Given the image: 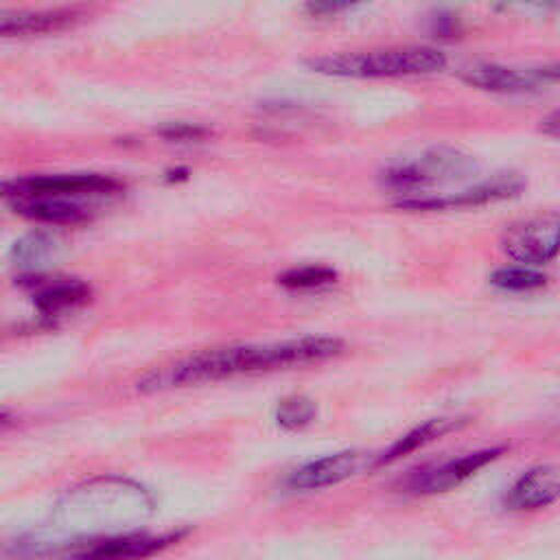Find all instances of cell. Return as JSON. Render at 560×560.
<instances>
[{
	"label": "cell",
	"mask_w": 560,
	"mask_h": 560,
	"mask_svg": "<svg viewBox=\"0 0 560 560\" xmlns=\"http://www.w3.org/2000/svg\"><path fill=\"white\" fill-rule=\"evenodd\" d=\"M341 350L343 343L335 337H302L269 346L212 348L147 372L142 378H138V389L162 392L171 387L230 378L236 374L306 365L337 357Z\"/></svg>",
	"instance_id": "1"
},
{
	"label": "cell",
	"mask_w": 560,
	"mask_h": 560,
	"mask_svg": "<svg viewBox=\"0 0 560 560\" xmlns=\"http://www.w3.org/2000/svg\"><path fill=\"white\" fill-rule=\"evenodd\" d=\"M444 63H446L444 52L429 46H400V48H383V50L339 52V55H326L308 61V66L319 74L354 77V79L427 74V72L442 70Z\"/></svg>",
	"instance_id": "2"
},
{
	"label": "cell",
	"mask_w": 560,
	"mask_h": 560,
	"mask_svg": "<svg viewBox=\"0 0 560 560\" xmlns=\"http://www.w3.org/2000/svg\"><path fill=\"white\" fill-rule=\"evenodd\" d=\"M472 171V160L453 149H438L420 160L402 162L385 171L383 182L398 190H416L429 184L448 182L455 177H464Z\"/></svg>",
	"instance_id": "3"
},
{
	"label": "cell",
	"mask_w": 560,
	"mask_h": 560,
	"mask_svg": "<svg viewBox=\"0 0 560 560\" xmlns=\"http://www.w3.org/2000/svg\"><path fill=\"white\" fill-rule=\"evenodd\" d=\"M560 221L556 212L525 219L510 225L501 236V249L516 262L540 265L558 254Z\"/></svg>",
	"instance_id": "4"
},
{
	"label": "cell",
	"mask_w": 560,
	"mask_h": 560,
	"mask_svg": "<svg viewBox=\"0 0 560 560\" xmlns=\"http://www.w3.org/2000/svg\"><path fill=\"white\" fill-rule=\"evenodd\" d=\"M120 184L107 175H37L22 177L0 184V192L15 199H33V197H52L63 199L66 195H94V192H112Z\"/></svg>",
	"instance_id": "5"
},
{
	"label": "cell",
	"mask_w": 560,
	"mask_h": 560,
	"mask_svg": "<svg viewBox=\"0 0 560 560\" xmlns=\"http://www.w3.org/2000/svg\"><path fill=\"white\" fill-rule=\"evenodd\" d=\"M503 453V446L497 448H483L468 455H462L457 459H448L435 468L416 472L407 481V490L413 494H438L457 488L466 479H470L477 470H481L486 464L494 462Z\"/></svg>",
	"instance_id": "6"
},
{
	"label": "cell",
	"mask_w": 560,
	"mask_h": 560,
	"mask_svg": "<svg viewBox=\"0 0 560 560\" xmlns=\"http://www.w3.org/2000/svg\"><path fill=\"white\" fill-rule=\"evenodd\" d=\"M462 79L490 92H523L558 79V68H508L499 63H472L462 70Z\"/></svg>",
	"instance_id": "7"
},
{
	"label": "cell",
	"mask_w": 560,
	"mask_h": 560,
	"mask_svg": "<svg viewBox=\"0 0 560 560\" xmlns=\"http://www.w3.org/2000/svg\"><path fill=\"white\" fill-rule=\"evenodd\" d=\"M175 540L177 534L149 536L140 532H127L90 540L72 553V560H142L162 551Z\"/></svg>",
	"instance_id": "8"
},
{
	"label": "cell",
	"mask_w": 560,
	"mask_h": 560,
	"mask_svg": "<svg viewBox=\"0 0 560 560\" xmlns=\"http://www.w3.org/2000/svg\"><path fill=\"white\" fill-rule=\"evenodd\" d=\"M359 468H361V453L341 451V453L324 455L319 459H313L300 466L298 470L291 472L287 483L291 490H300V492L322 490L352 477Z\"/></svg>",
	"instance_id": "9"
},
{
	"label": "cell",
	"mask_w": 560,
	"mask_h": 560,
	"mask_svg": "<svg viewBox=\"0 0 560 560\" xmlns=\"http://www.w3.org/2000/svg\"><path fill=\"white\" fill-rule=\"evenodd\" d=\"M558 468L542 464L523 472L510 488L505 503L512 510H540L558 499Z\"/></svg>",
	"instance_id": "10"
},
{
	"label": "cell",
	"mask_w": 560,
	"mask_h": 560,
	"mask_svg": "<svg viewBox=\"0 0 560 560\" xmlns=\"http://www.w3.org/2000/svg\"><path fill=\"white\" fill-rule=\"evenodd\" d=\"M81 20L74 9H48V11H18L0 13V35H37L52 33L72 26Z\"/></svg>",
	"instance_id": "11"
},
{
	"label": "cell",
	"mask_w": 560,
	"mask_h": 560,
	"mask_svg": "<svg viewBox=\"0 0 560 560\" xmlns=\"http://www.w3.org/2000/svg\"><path fill=\"white\" fill-rule=\"evenodd\" d=\"M35 287L33 302L44 315H57L68 308H74L90 298V287L74 278L48 280V282H31Z\"/></svg>",
	"instance_id": "12"
},
{
	"label": "cell",
	"mask_w": 560,
	"mask_h": 560,
	"mask_svg": "<svg viewBox=\"0 0 560 560\" xmlns=\"http://www.w3.org/2000/svg\"><path fill=\"white\" fill-rule=\"evenodd\" d=\"M15 212L37 221V223H52V225H74L88 219V212L63 199L52 197H33V199H15Z\"/></svg>",
	"instance_id": "13"
},
{
	"label": "cell",
	"mask_w": 560,
	"mask_h": 560,
	"mask_svg": "<svg viewBox=\"0 0 560 560\" xmlns=\"http://www.w3.org/2000/svg\"><path fill=\"white\" fill-rule=\"evenodd\" d=\"M459 424H464V420H455V418H433V420H427L424 424L416 427L413 431L402 435L398 442H394L389 446V451L383 457H378V464L394 462V459H398V457H402V455H407V453H411V451H416V448H420V446L442 438L444 433L457 429Z\"/></svg>",
	"instance_id": "14"
},
{
	"label": "cell",
	"mask_w": 560,
	"mask_h": 560,
	"mask_svg": "<svg viewBox=\"0 0 560 560\" xmlns=\"http://www.w3.org/2000/svg\"><path fill=\"white\" fill-rule=\"evenodd\" d=\"M315 418V402L306 396H289L280 400L276 409V420L287 431H298L311 424Z\"/></svg>",
	"instance_id": "15"
},
{
	"label": "cell",
	"mask_w": 560,
	"mask_h": 560,
	"mask_svg": "<svg viewBox=\"0 0 560 560\" xmlns=\"http://www.w3.org/2000/svg\"><path fill=\"white\" fill-rule=\"evenodd\" d=\"M337 271L324 265H304V267H293L284 271L278 280L287 289H319L330 282H335Z\"/></svg>",
	"instance_id": "16"
},
{
	"label": "cell",
	"mask_w": 560,
	"mask_h": 560,
	"mask_svg": "<svg viewBox=\"0 0 560 560\" xmlns=\"http://www.w3.org/2000/svg\"><path fill=\"white\" fill-rule=\"evenodd\" d=\"M545 273L540 271H534L529 267H503V269H497L490 278V282L499 289H505V291H532V289H538L545 284Z\"/></svg>",
	"instance_id": "17"
},
{
	"label": "cell",
	"mask_w": 560,
	"mask_h": 560,
	"mask_svg": "<svg viewBox=\"0 0 560 560\" xmlns=\"http://www.w3.org/2000/svg\"><path fill=\"white\" fill-rule=\"evenodd\" d=\"M206 131L201 127H190V125H177V127H171V129H164V136L166 138H184V140H190V138H197V136H203Z\"/></svg>",
	"instance_id": "18"
},
{
	"label": "cell",
	"mask_w": 560,
	"mask_h": 560,
	"mask_svg": "<svg viewBox=\"0 0 560 560\" xmlns=\"http://www.w3.org/2000/svg\"><path fill=\"white\" fill-rule=\"evenodd\" d=\"M542 131H547L549 136L556 138V133H558V114L556 112H551V116L542 120Z\"/></svg>",
	"instance_id": "19"
},
{
	"label": "cell",
	"mask_w": 560,
	"mask_h": 560,
	"mask_svg": "<svg viewBox=\"0 0 560 560\" xmlns=\"http://www.w3.org/2000/svg\"><path fill=\"white\" fill-rule=\"evenodd\" d=\"M4 420H7V413H4V411H0V424H2Z\"/></svg>",
	"instance_id": "20"
}]
</instances>
